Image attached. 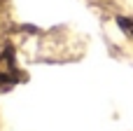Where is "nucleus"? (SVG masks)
<instances>
[{
	"label": "nucleus",
	"mask_w": 133,
	"mask_h": 131,
	"mask_svg": "<svg viewBox=\"0 0 133 131\" xmlns=\"http://www.w3.org/2000/svg\"><path fill=\"white\" fill-rule=\"evenodd\" d=\"M14 84H19V70H16L14 52H12V47H5L0 54V91L12 89Z\"/></svg>",
	"instance_id": "f257e3e1"
},
{
	"label": "nucleus",
	"mask_w": 133,
	"mask_h": 131,
	"mask_svg": "<svg viewBox=\"0 0 133 131\" xmlns=\"http://www.w3.org/2000/svg\"><path fill=\"white\" fill-rule=\"evenodd\" d=\"M117 23L122 26V30H124L126 35H131V38H133V19H126V16H119V19H117Z\"/></svg>",
	"instance_id": "f03ea898"
}]
</instances>
